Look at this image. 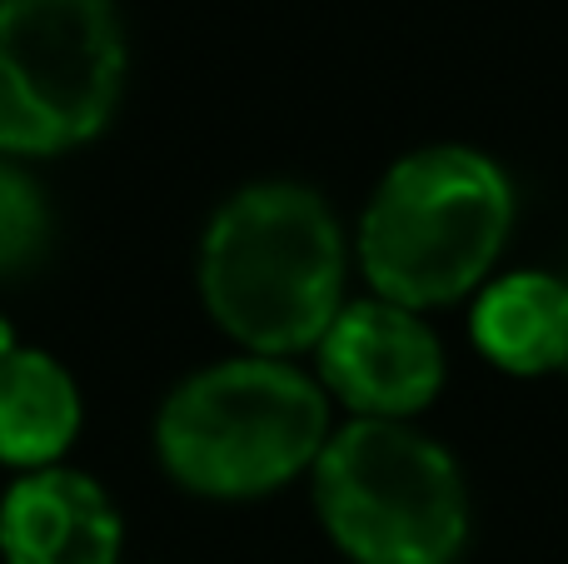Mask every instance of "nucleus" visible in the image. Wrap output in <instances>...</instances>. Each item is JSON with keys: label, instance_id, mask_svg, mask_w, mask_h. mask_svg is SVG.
Returning a JSON list of instances; mask_svg holds the SVG:
<instances>
[{"label": "nucleus", "instance_id": "nucleus-11", "mask_svg": "<svg viewBox=\"0 0 568 564\" xmlns=\"http://www.w3.org/2000/svg\"><path fill=\"white\" fill-rule=\"evenodd\" d=\"M10 345H16V335H10V325H6V320H0V355H6Z\"/></svg>", "mask_w": 568, "mask_h": 564}, {"label": "nucleus", "instance_id": "nucleus-10", "mask_svg": "<svg viewBox=\"0 0 568 564\" xmlns=\"http://www.w3.org/2000/svg\"><path fill=\"white\" fill-rule=\"evenodd\" d=\"M45 235H50V210L40 185L0 155V275L26 270L45 255Z\"/></svg>", "mask_w": 568, "mask_h": 564}, {"label": "nucleus", "instance_id": "nucleus-3", "mask_svg": "<svg viewBox=\"0 0 568 564\" xmlns=\"http://www.w3.org/2000/svg\"><path fill=\"white\" fill-rule=\"evenodd\" d=\"M324 390L270 355L190 375L160 410L165 470L195 495L250 500L294 480L324 450Z\"/></svg>", "mask_w": 568, "mask_h": 564}, {"label": "nucleus", "instance_id": "nucleus-9", "mask_svg": "<svg viewBox=\"0 0 568 564\" xmlns=\"http://www.w3.org/2000/svg\"><path fill=\"white\" fill-rule=\"evenodd\" d=\"M80 430V390L45 350L10 345L0 355V460L50 470Z\"/></svg>", "mask_w": 568, "mask_h": 564}, {"label": "nucleus", "instance_id": "nucleus-8", "mask_svg": "<svg viewBox=\"0 0 568 564\" xmlns=\"http://www.w3.org/2000/svg\"><path fill=\"white\" fill-rule=\"evenodd\" d=\"M474 345L514 375L568 370V275L519 270L494 280L474 305Z\"/></svg>", "mask_w": 568, "mask_h": 564}, {"label": "nucleus", "instance_id": "nucleus-5", "mask_svg": "<svg viewBox=\"0 0 568 564\" xmlns=\"http://www.w3.org/2000/svg\"><path fill=\"white\" fill-rule=\"evenodd\" d=\"M125 36L110 0H0V155H55L110 120Z\"/></svg>", "mask_w": 568, "mask_h": 564}, {"label": "nucleus", "instance_id": "nucleus-6", "mask_svg": "<svg viewBox=\"0 0 568 564\" xmlns=\"http://www.w3.org/2000/svg\"><path fill=\"white\" fill-rule=\"evenodd\" d=\"M320 375L364 420H404L439 395L444 350L414 310L364 300L324 330Z\"/></svg>", "mask_w": 568, "mask_h": 564}, {"label": "nucleus", "instance_id": "nucleus-4", "mask_svg": "<svg viewBox=\"0 0 568 564\" xmlns=\"http://www.w3.org/2000/svg\"><path fill=\"white\" fill-rule=\"evenodd\" d=\"M314 500L334 545L359 564H449L469 535L459 465L404 420H354L324 440Z\"/></svg>", "mask_w": 568, "mask_h": 564}, {"label": "nucleus", "instance_id": "nucleus-1", "mask_svg": "<svg viewBox=\"0 0 568 564\" xmlns=\"http://www.w3.org/2000/svg\"><path fill=\"white\" fill-rule=\"evenodd\" d=\"M344 245L304 185H250L220 205L200 250V290L220 330L255 355H294L339 315Z\"/></svg>", "mask_w": 568, "mask_h": 564}, {"label": "nucleus", "instance_id": "nucleus-2", "mask_svg": "<svg viewBox=\"0 0 568 564\" xmlns=\"http://www.w3.org/2000/svg\"><path fill=\"white\" fill-rule=\"evenodd\" d=\"M514 225V190L479 150L434 145L379 180L359 225V260L379 300L429 310L469 295Z\"/></svg>", "mask_w": 568, "mask_h": 564}, {"label": "nucleus", "instance_id": "nucleus-7", "mask_svg": "<svg viewBox=\"0 0 568 564\" xmlns=\"http://www.w3.org/2000/svg\"><path fill=\"white\" fill-rule=\"evenodd\" d=\"M120 540L110 495L75 470H30L0 500L6 564H115Z\"/></svg>", "mask_w": 568, "mask_h": 564}]
</instances>
